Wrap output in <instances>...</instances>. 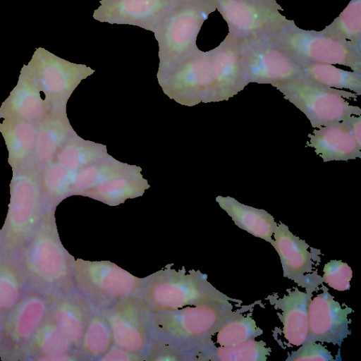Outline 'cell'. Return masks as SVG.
I'll return each mask as SVG.
<instances>
[{"label": "cell", "instance_id": "1", "mask_svg": "<svg viewBox=\"0 0 361 361\" xmlns=\"http://www.w3.org/2000/svg\"><path fill=\"white\" fill-rule=\"evenodd\" d=\"M19 253L29 289L48 297L71 289L74 260L62 245L51 215L42 218Z\"/></svg>", "mask_w": 361, "mask_h": 361}, {"label": "cell", "instance_id": "2", "mask_svg": "<svg viewBox=\"0 0 361 361\" xmlns=\"http://www.w3.org/2000/svg\"><path fill=\"white\" fill-rule=\"evenodd\" d=\"M140 300L150 313L171 312L190 305L241 302L220 292L199 271L171 267L144 279Z\"/></svg>", "mask_w": 361, "mask_h": 361}, {"label": "cell", "instance_id": "3", "mask_svg": "<svg viewBox=\"0 0 361 361\" xmlns=\"http://www.w3.org/2000/svg\"><path fill=\"white\" fill-rule=\"evenodd\" d=\"M213 0H177L152 32L158 43V75L198 49L197 35L204 21L215 11Z\"/></svg>", "mask_w": 361, "mask_h": 361}, {"label": "cell", "instance_id": "4", "mask_svg": "<svg viewBox=\"0 0 361 361\" xmlns=\"http://www.w3.org/2000/svg\"><path fill=\"white\" fill-rule=\"evenodd\" d=\"M267 37L300 66L338 64L361 73V49L321 31L302 29L293 20L288 19Z\"/></svg>", "mask_w": 361, "mask_h": 361}, {"label": "cell", "instance_id": "5", "mask_svg": "<svg viewBox=\"0 0 361 361\" xmlns=\"http://www.w3.org/2000/svg\"><path fill=\"white\" fill-rule=\"evenodd\" d=\"M271 85L305 114L314 128L361 116V109L348 102L357 98L355 93L325 86L304 75Z\"/></svg>", "mask_w": 361, "mask_h": 361}, {"label": "cell", "instance_id": "6", "mask_svg": "<svg viewBox=\"0 0 361 361\" xmlns=\"http://www.w3.org/2000/svg\"><path fill=\"white\" fill-rule=\"evenodd\" d=\"M144 279L109 261L73 262V284L87 300L106 307L140 295Z\"/></svg>", "mask_w": 361, "mask_h": 361}, {"label": "cell", "instance_id": "7", "mask_svg": "<svg viewBox=\"0 0 361 361\" xmlns=\"http://www.w3.org/2000/svg\"><path fill=\"white\" fill-rule=\"evenodd\" d=\"M239 311L226 303L190 305L178 310L150 313L149 322L161 336L199 345L210 338L218 327Z\"/></svg>", "mask_w": 361, "mask_h": 361}, {"label": "cell", "instance_id": "8", "mask_svg": "<svg viewBox=\"0 0 361 361\" xmlns=\"http://www.w3.org/2000/svg\"><path fill=\"white\" fill-rule=\"evenodd\" d=\"M49 297L29 289L17 305L0 319V358L24 360L37 331L48 315Z\"/></svg>", "mask_w": 361, "mask_h": 361}, {"label": "cell", "instance_id": "9", "mask_svg": "<svg viewBox=\"0 0 361 361\" xmlns=\"http://www.w3.org/2000/svg\"><path fill=\"white\" fill-rule=\"evenodd\" d=\"M226 21L228 36L239 43L268 36L288 20L276 0H213Z\"/></svg>", "mask_w": 361, "mask_h": 361}, {"label": "cell", "instance_id": "10", "mask_svg": "<svg viewBox=\"0 0 361 361\" xmlns=\"http://www.w3.org/2000/svg\"><path fill=\"white\" fill-rule=\"evenodd\" d=\"M240 63L247 85H272L303 75L301 66L267 36L240 43Z\"/></svg>", "mask_w": 361, "mask_h": 361}, {"label": "cell", "instance_id": "11", "mask_svg": "<svg viewBox=\"0 0 361 361\" xmlns=\"http://www.w3.org/2000/svg\"><path fill=\"white\" fill-rule=\"evenodd\" d=\"M352 309L342 307L334 297L324 288L313 299L308 307V334L304 343L325 342L341 346L350 334L348 317Z\"/></svg>", "mask_w": 361, "mask_h": 361}, {"label": "cell", "instance_id": "12", "mask_svg": "<svg viewBox=\"0 0 361 361\" xmlns=\"http://www.w3.org/2000/svg\"><path fill=\"white\" fill-rule=\"evenodd\" d=\"M209 53L212 82L203 102L228 100L247 86L240 68V43L226 35Z\"/></svg>", "mask_w": 361, "mask_h": 361}, {"label": "cell", "instance_id": "13", "mask_svg": "<svg viewBox=\"0 0 361 361\" xmlns=\"http://www.w3.org/2000/svg\"><path fill=\"white\" fill-rule=\"evenodd\" d=\"M145 308L136 298L121 300L107 311L106 318L118 348L130 353L142 351L148 341Z\"/></svg>", "mask_w": 361, "mask_h": 361}, {"label": "cell", "instance_id": "14", "mask_svg": "<svg viewBox=\"0 0 361 361\" xmlns=\"http://www.w3.org/2000/svg\"><path fill=\"white\" fill-rule=\"evenodd\" d=\"M177 0H101L92 17L101 23L130 25L152 32Z\"/></svg>", "mask_w": 361, "mask_h": 361}, {"label": "cell", "instance_id": "15", "mask_svg": "<svg viewBox=\"0 0 361 361\" xmlns=\"http://www.w3.org/2000/svg\"><path fill=\"white\" fill-rule=\"evenodd\" d=\"M158 78L168 88L187 90L195 104L204 102L212 82L209 51L198 49Z\"/></svg>", "mask_w": 361, "mask_h": 361}, {"label": "cell", "instance_id": "16", "mask_svg": "<svg viewBox=\"0 0 361 361\" xmlns=\"http://www.w3.org/2000/svg\"><path fill=\"white\" fill-rule=\"evenodd\" d=\"M48 314L74 347L80 345L92 316L89 301L71 289L49 297Z\"/></svg>", "mask_w": 361, "mask_h": 361}, {"label": "cell", "instance_id": "17", "mask_svg": "<svg viewBox=\"0 0 361 361\" xmlns=\"http://www.w3.org/2000/svg\"><path fill=\"white\" fill-rule=\"evenodd\" d=\"M307 146L324 162L361 157V146L353 137L346 121L316 128L308 135Z\"/></svg>", "mask_w": 361, "mask_h": 361}, {"label": "cell", "instance_id": "18", "mask_svg": "<svg viewBox=\"0 0 361 361\" xmlns=\"http://www.w3.org/2000/svg\"><path fill=\"white\" fill-rule=\"evenodd\" d=\"M272 246L279 254L283 276L302 286L306 274L312 270V259L309 245L295 235L284 224L277 225L274 232Z\"/></svg>", "mask_w": 361, "mask_h": 361}, {"label": "cell", "instance_id": "19", "mask_svg": "<svg viewBox=\"0 0 361 361\" xmlns=\"http://www.w3.org/2000/svg\"><path fill=\"white\" fill-rule=\"evenodd\" d=\"M288 293L274 302L283 324L285 338L293 345L304 343L308 334V307L312 293L300 290L297 287L288 289Z\"/></svg>", "mask_w": 361, "mask_h": 361}, {"label": "cell", "instance_id": "20", "mask_svg": "<svg viewBox=\"0 0 361 361\" xmlns=\"http://www.w3.org/2000/svg\"><path fill=\"white\" fill-rule=\"evenodd\" d=\"M28 290L19 250H0V319L17 305Z\"/></svg>", "mask_w": 361, "mask_h": 361}, {"label": "cell", "instance_id": "21", "mask_svg": "<svg viewBox=\"0 0 361 361\" xmlns=\"http://www.w3.org/2000/svg\"><path fill=\"white\" fill-rule=\"evenodd\" d=\"M216 201L238 227L273 245L272 236L278 224L269 213L245 205L230 196H218Z\"/></svg>", "mask_w": 361, "mask_h": 361}, {"label": "cell", "instance_id": "22", "mask_svg": "<svg viewBox=\"0 0 361 361\" xmlns=\"http://www.w3.org/2000/svg\"><path fill=\"white\" fill-rule=\"evenodd\" d=\"M73 346L49 314L37 331L24 360H63Z\"/></svg>", "mask_w": 361, "mask_h": 361}, {"label": "cell", "instance_id": "23", "mask_svg": "<svg viewBox=\"0 0 361 361\" xmlns=\"http://www.w3.org/2000/svg\"><path fill=\"white\" fill-rule=\"evenodd\" d=\"M200 350L205 359L220 361H265L271 351L265 342L254 339L219 347L211 340H207L200 346Z\"/></svg>", "mask_w": 361, "mask_h": 361}, {"label": "cell", "instance_id": "24", "mask_svg": "<svg viewBox=\"0 0 361 361\" xmlns=\"http://www.w3.org/2000/svg\"><path fill=\"white\" fill-rule=\"evenodd\" d=\"M303 75L325 86L348 89L361 95V73L336 68L331 64L308 63L301 65Z\"/></svg>", "mask_w": 361, "mask_h": 361}, {"label": "cell", "instance_id": "25", "mask_svg": "<svg viewBox=\"0 0 361 361\" xmlns=\"http://www.w3.org/2000/svg\"><path fill=\"white\" fill-rule=\"evenodd\" d=\"M321 32L360 49L361 0H351L338 16Z\"/></svg>", "mask_w": 361, "mask_h": 361}, {"label": "cell", "instance_id": "26", "mask_svg": "<svg viewBox=\"0 0 361 361\" xmlns=\"http://www.w3.org/2000/svg\"><path fill=\"white\" fill-rule=\"evenodd\" d=\"M262 333L252 316H243L238 312L221 324L214 334H216V341L220 346H230L255 339Z\"/></svg>", "mask_w": 361, "mask_h": 361}, {"label": "cell", "instance_id": "27", "mask_svg": "<svg viewBox=\"0 0 361 361\" xmlns=\"http://www.w3.org/2000/svg\"><path fill=\"white\" fill-rule=\"evenodd\" d=\"M114 343L109 322L105 316L92 315L84 333L80 346L91 356L104 355Z\"/></svg>", "mask_w": 361, "mask_h": 361}, {"label": "cell", "instance_id": "28", "mask_svg": "<svg viewBox=\"0 0 361 361\" xmlns=\"http://www.w3.org/2000/svg\"><path fill=\"white\" fill-rule=\"evenodd\" d=\"M352 276V269L346 263L334 259L324 265L322 280L334 289L344 291L350 288Z\"/></svg>", "mask_w": 361, "mask_h": 361}, {"label": "cell", "instance_id": "29", "mask_svg": "<svg viewBox=\"0 0 361 361\" xmlns=\"http://www.w3.org/2000/svg\"><path fill=\"white\" fill-rule=\"evenodd\" d=\"M287 361H331L334 357L328 349L317 342L305 343L286 358Z\"/></svg>", "mask_w": 361, "mask_h": 361}, {"label": "cell", "instance_id": "30", "mask_svg": "<svg viewBox=\"0 0 361 361\" xmlns=\"http://www.w3.org/2000/svg\"><path fill=\"white\" fill-rule=\"evenodd\" d=\"M345 121L355 140L361 146V116H352Z\"/></svg>", "mask_w": 361, "mask_h": 361}, {"label": "cell", "instance_id": "31", "mask_svg": "<svg viewBox=\"0 0 361 361\" xmlns=\"http://www.w3.org/2000/svg\"><path fill=\"white\" fill-rule=\"evenodd\" d=\"M130 353L125 350H123L120 348L116 349L109 350L106 353L104 354L105 357H104L102 360H130Z\"/></svg>", "mask_w": 361, "mask_h": 361}]
</instances>
